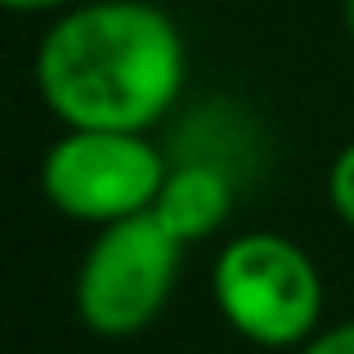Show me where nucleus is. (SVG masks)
I'll list each match as a JSON object with an SVG mask.
<instances>
[{"mask_svg": "<svg viewBox=\"0 0 354 354\" xmlns=\"http://www.w3.org/2000/svg\"><path fill=\"white\" fill-rule=\"evenodd\" d=\"M216 305L242 341L265 350L319 337L323 278L314 260L283 234H242L216 256Z\"/></svg>", "mask_w": 354, "mask_h": 354, "instance_id": "obj_2", "label": "nucleus"}, {"mask_svg": "<svg viewBox=\"0 0 354 354\" xmlns=\"http://www.w3.org/2000/svg\"><path fill=\"white\" fill-rule=\"evenodd\" d=\"M184 242L153 211L99 229L77 274V314L95 337H139L171 301Z\"/></svg>", "mask_w": 354, "mask_h": 354, "instance_id": "obj_3", "label": "nucleus"}, {"mask_svg": "<svg viewBox=\"0 0 354 354\" xmlns=\"http://www.w3.org/2000/svg\"><path fill=\"white\" fill-rule=\"evenodd\" d=\"M341 18H346V32H350V41H354V0L341 5Z\"/></svg>", "mask_w": 354, "mask_h": 354, "instance_id": "obj_9", "label": "nucleus"}, {"mask_svg": "<svg viewBox=\"0 0 354 354\" xmlns=\"http://www.w3.org/2000/svg\"><path fill=\"white\" fill-rule=\"evenodd\" d=\"M5 5L14 9V14H54V9H63V14H68L77 0H5Z\"/></svg>", "mask_w": 354, "mask_h": 354, "instance_id": "obj_8", "label": "nucleus"}, {"mask_svg": "<svg viewBox=\"0 0 354 354\" xmlns=\"http://www.w3.org/2000/svg\"><path fill=\"white\" fill-rule=\"evenodd\" d=\"M328 198H332V211H337V216L354 229V144H346L337 153V162H332V171H328Z\"/></svg>", "mask_w": 354, "mask_h": 354, "instance_id": "obj_6", "label": "nucleus"}, {"mask_svg": "<svg viewBox=\"0 0 354 354\" xmlns=\"http://www.w3.org/2000/svg\"><path fill=\"white\" fill-rule=\"evenodd\" d=\"M229 211H234V184L225 180V171H216L207 162L175 166L153 202V216L180 242L211 238L229 220Z\"/></svg>", "mask_w": 354, "mask_h": 354, "instance_id": "obj_5", "label": "nucleus"}, {"mask_svg": "<svg viewBox=\"0 0 354 354\" xmlns=\"http://www.w3.org/2000/svg\"><path fill=\"white\" fill-rule=\"evenodd\" d=\"M301 354H354V319L337 323V328H323L319 337H310L301 346Z\"/></svg>", "mask_w": 354, "mask_h": 354, "instance_id": "obj_7", "label": "nucleus"}, {"mask_svg": "<svg viewBox=\"0 0 354 354\" xmlns=\"http://www.w3.org/2000/svg\"><path fill=\"white\" fill-rule=\"evenodd\" d=\"M184 36L144 0H90L59 14L36 50V86L68 130L144 135L184 90Z\"/></svg>", "mask_w": 354, "mask_h": 354, "instance_id": "obj_1", "label": "nucleus"}, {"mask_svg": "<svg viewBox=\"0 0 354 354\" xmlns=\"http://www.w3.org/2000/svg\"><path fill=\"white\" fill-rule=\"evenodd\" d=\"M166 162L144 135L121 130H68L54 139L41 166V189L63 216L86 225H117V220L153 211L166 184Z\"/></svg>", "mask_w": 354, "mask_h": 354, "instance_id": "obj_4", "label": "nucleus"}]
</instances>
